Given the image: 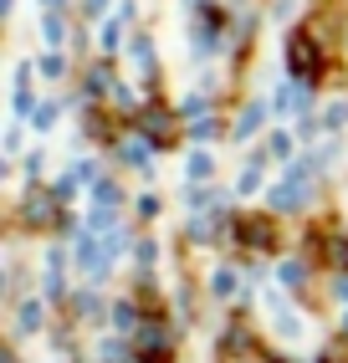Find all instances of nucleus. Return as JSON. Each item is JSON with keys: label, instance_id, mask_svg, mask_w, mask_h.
I'll use <instances>...</instances> for the list:
<instances>
[{"label": "nucleus", "instance_id": "nucleus-1", "mask_svg": "<svg viewBox=\"0 0 348 363\" xmlns=\"http://www.w3.org/2000/svg\"><path fill=\"white\" fill-rule=\"evenodd\" d=\"M282 62H287V77L292 82L317 87V77H322V41L312 31H292L282 41Z\"/></svg>", "mask_w": 348, "mask_h": 363}, {"label": "nucleus", "instance_id": "nucleus-4", "mask_svg": "<svg viewBox=\"0 0 348 363\" xmlns=\"http://www.w3.org/2000/svg\"><path fill=\"white\" fill-rule=\"evenodd\" d=\"M261 113H266L261 103H246V108H241V118H236V128H231V138H241V143H246V138L261 128Z\"/></svg>", "mask_w": 348, "mask_h": 363}, {"label": "nucleus", "instance_id": "nucleus-11", "mask_svg": "<svg viewBox=\"0 0 348 363\" xmlns=\"http://www.w3.org/2000/svg\"><path fill=\"white\" fill-rule=\"evenodd\" d=\"M52 118H57V103H41V108H31V128H52Z\"/></svg>", "mask_w": 348, "mask_h": 363}, {"label": "nucleus", "instance_id": "nucleus-19", "mask_svg": "<svg viewBox=\"0 0 348 363\" xmlns=\"http://www.w3.org/2000/svg\"><path fill=\"white\" fill-rule=\"evenodd\" d=\"M210 133H215V123H210V118H200V123L190 128V138H210Z\"/></svg>", "mask_w": 348, "mask_h": 363}, {"label": "nucleus", "instance_id": "nucleus-16", "mask_svg": "<svg viewBox=\"0 0 348 363\" xmlns=\"http://www.w3.org/2000/svg\"><path fill=\"white\" fill-rule=\"evenodd\" d=\"M271 154L287 159V154H292V138H287V133H271Z\"/></svg>", "mask_w": 348, "mask_h": 363}, {"label": "nucleus", "instance_id": "nucleus-17", "mask_svg": "<svg viewBox=\"0 0 348 363\" xmlns=\"http://www.w3.org/2000/svg\"><path fill=\"white\" fill-rule=\"evenodd\" d=\"M282 281H292V286L303 281V261H292V266H282Z\"/></svg>", "mask_w": 348, "mask_h": 363}, {"label": "nucleus", "instance_id": "nucleus-14", "mask_svg": "<svg viewBox=\"0 0 348 363\" xmlns=\"http://www.w3.org/2000/svg\"><path fill=\"white\" fill-rule=\"evenodd\" d=\"M72 179H77V184H97V169L82 159V164H72Z\"/></svg>", "mask_w": 348, "mask_h": 363}, {"label": "nucleus", "instance_id": "nucleus-13", "mask_svg": "<svg viewBox=\"0 0 348 363\" xmlns=\"http://www.w3.org/2000/svg\"><path fill=\"white\" fill-rule=\"evenodd\" d=\"M113 323H118L123 333H134V307H129V302H118V307H113Z\"/></svg>", "mask_w": 348, "mask_h": 363}, {"label": "nucleus", "instance_id": "nucleus-9", "mask_svg": "<svg viewBox=\"0 0 348 363\" xmlns=\"http://www.w3.org/2000/svg\"><path fill=\"white\" fill-rule=\"evenodd\" d=\"M41 31H46V46H62V16L46 11V16H41Z\"/></svg>", "mask_w": 348, "mask_h": 363}, {"label": "nucleus", "instance_id": "nucleus-6", "mask_svg": "<svg viewBox=\"0 0 348 363\" xmlns=\"http://www.w3.org/2000/svg\"><path fill=\"white\" fill-rule=\"evenodd\" d=\"M16 113H31V72H16Z\"/></svg>", "mask_w": 348, "mask_h": 363}, {"label": "nucleus", "instance_id": "nucleus-2", "mask_svg": "<svg viewBox=\"0 0 348 363\" xmlns=\"http://www.w3.org/2000/svg\"><path fill=\"white\" fill-rule=\"evenodd\" d=\"M236 235H241V246H251V251H277V220H271V215H241Z\"/></svg>", "mask_w": 348, "mask_h": 363}, {"label": "nucleus", "instance_id": "nucleus-7", "mask_svg": "<svg viewBox=\"0 0 348 363\" xmlns=\"http://www.w3.org/2000/svg\"><path fill=\"white\" fill-rule=\"evenodd\" d=\"M36 72H41V77H52V82H57V77H67V62H62L57 52H46V57H36Z\"/></svg>", "mask_w": 348, "mask_h": 363}, {"label": "nucleus", "instance_id": "nucleus-10", "mask_svg": "<svg viewBox=\"0 0 348 363\" xmlns=\"http://www.w3.org/2000/svg\"><path fill=\"white\" fill-rule=\"evenodd\" d=\"M129 52H134V62H138V67H154V46H148V36H134Z\"/></svg>", "mask_w": 348, "mask_h": 363}, {"label": "nucleus", "instance_id": "nucleus-5", "mask_svg": "<svg viewBox=\"0 0 348 363\" xmlns=\"http://www.w3.org/2000/svg\"><path fill=\"white\" fill-rule=\"evenodd\" d=\"M26 220H31V225H52V220H57L52 200H36V195H31V200H26Z\"/></svg>", "mask_w": 348, "mask_h": 363}, {"label": "nucleus", "instance_id": "nucleus-3", "mask_svg": "<svg viewBox=\"0 0 348 363\" xmlns=\"http://www.w3.org/2000/svg\"><path fill=\"white\" fill-rule=\"evenodd\" d=\"M138 133H143L148 143H169V138H174V113L159 108V103H148V108L138 113Z\"/></svg>", "mask_w": 348, "mask_h": 363}, {"label": "nucleus", "instance_id": "nucleus-18", "mask_svg": "<svg viewBox=\"0 0 348 363\" xmlns=\"http://www.w3.org/2000/svg\"><path fill=\"white\" fill-rule=\"evenodd\" d=\"M231 286H236V277H231V272H215V292H220V297H226Z\"/></svg>", "mask_w": 348, "mask_h": 363}, {"label": "nucleus", "instance_id": "nucleus-15", "mask_svg": "<svg viewBox=\"0 0 348 363\" xmlns=\"http://www.w3.org/2000/svg\"><path fill=\"white\" fill-rule=\"evenodd\" d=\"M36 318H41L36 302H26V307H21V333H31V328H36Z\"/></svg>", "mask_w": 348, "mask_h": 363}, {"label": "nucleus", "instance_id": "nucleus-8", "mask_svg": "<svg viewBox=\"0 0 348 363\" xmlns=\"http://www.w3.org/2000/svg\"><path fill=\"white\" fill-rule=\"evenodd\" d=\"M123 159H129V169H148V143L129 138V149H123Z\"/></svg>", "mask_w": 348, "mask_h": 363}, {"label": "nucleus", "instance_id": "nucleus-12", "mask_svg": "<svg viewBox=\"0 0 348 363\" xmlns=\"http://www.w3.org/2000/svg\"><path fill=\"white\" fill-rule=\"evenodd\" d=\"M210 154H190V179H210Z\"/></svg>", "mask_w": 348, "mask_h": 363}]
</instances>
